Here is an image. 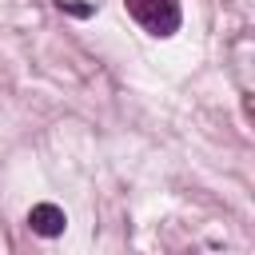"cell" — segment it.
<instances>
[{
	"label": "cell",
	"mask_w": 255,
	"mask_h": 255,
	"mask_svg": "<svg viewBox=\"0 0 255 255\" xmlns=\"http://www.w3.org/2000/svg\"><path fill=\"white\" fill-rule=\"evenodd\" d=\"M28 227H32L36 235H44V239H56V235H64L68 215H64L56 203H36V207L28 211Z\"/></svg>",
	"instance_id": "obj_2"
},
{
	"label": "cell",
	"mask_w": 255,
	"mask_h": 255,
	"mask_svg": "<svg viewBox=\"0 0 255 255\" xmlns=\"http://www.w3.org/2000/svg\"><path fill=\"white\" fill-rule=\"evenodd\" d=\"M124 4L151 36H171L179 28V0H124Z\"/></svg>",
	"instance_id": "obj_1"
}]
</instances>
